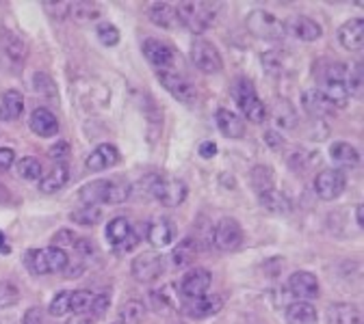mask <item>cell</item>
<instances>
[{
  "instance_id": "1",
  "label": "cell",
  "mask_w": 364,
  "mask_h": 324,
  "mask_svg": "<svg viewBox=\"0 0 364 324\" xmlns=\"http://www.w3.org/2000/svg\"><path fill=\"white\" fill-rule=\"evenodd\" d=\"M78 197L85 201V206H98V203L119 206L130 197V186L115 179H96L85 184Z\"/></svg>"
},
{
  "instance_id": "2",
  "label": "cell",
  "mask_w": 364,
  "mask_h": 324,
  "mask_svg": "<svg viewBox=\"0 0 364 324\" xmlns=\"http://www.w3.org/2000/svg\"><path fill=\"white\" fill-rule=\"evenodd\" d=\"M144 184H148L146 191L150 197H154L159 203L167 206V208H176L182 201L187 199V184L182 179H171V177H156L150 175L144 179Z\"/></svg>"
},
{
  "instance_id": "3",
  "label": "cell",
  "mask_w": 364,
  "mask_h": 324,
  "mask_svg": "<svg viewBox=\"0 0 364 324\" xmlns=\"http://www.w3.org/2000/svg\"><path fill=\"white\" fill-rule=\"evenodd\" d=\"M24 264L35 274H48V272L65 270L70 264V257L63 249L46 247V249H31L24 257Z\"/></svg>"
},
{
  "instance_id": "4",
  "label": "cell",
  "mask_w": 364,
  "mask_h": 324,
  "mask_svg": "<svg viewBox=\"0 0 364 324\" xmlns=\"http://www.w3.org/2000/svg\"><path fill=\"white\" fill-rule=\"evenodd\" d=\"M217 7L219 5L215 3H180L176 5V11L182 26H187L191 33L200 35L215 22Z\"/></svg>"
},
{
  "instance_id": "5",
  "label": "cell",
  "mask_w": 364,
  "mask_h": 324,
  "mask_svg": "<svg viewBox=\"0 0 364 324\" xmlns=\"http://www.w3.org/2000/svg\"><path fill=\"white\" fill-rule=\"evenodd\" d=\"M235 100H237V106L241 108V113L245 115V119H250L252 123H262L267 121V106L262 104V100L258 98L256 89L250 80L241 78L237 80L235 89Z\"/></svg>"
},
{
  "instance_id": "6",
  "label": "cell",
  "mask_w": 364,
  "mask_h": 324,
  "mask_svg": "<svg viewBox=\"0 0 364 324\" xmlns=\"http://www.w3.org/2000/svg\"><path fill=\"white\" fill-rule=\"evenodd\" d=\"M245 26L254 37L267 39V41H278V39H282L287 35L284 33V22L278 16H273L271 11H267V9L250 11V16L245 18Z\"/></svg>"
},
{
  "instance_id": "7",
  "label": "cell",
  "mask_w": 364,
  "mask_h": 324,
  "mask_svg": "<svg viewBox=\"0 0 364 324\" xmlns=\"http://www.w3.org/2000/svg\"><path fill=\"white\" fill-rule=\"evenodd\" d=\"M347 177L341 169H323L314 177V191L323 201H334L345 193Z\"/></svg>"
},
{
  "instance_id": "8",
  "label": "cell",
  "mask_w": 364,
  "mask_h": 324,
  "mask_svg": "<svg viewBox=\"0 0 364 324\" xmlns=\"http://www.w3.org/2000/svg\"><path fill=\"white\" fill-rule=\"evenodd\" d=\"M191 61L202 74H217L223 67L221 55L215 45L206 39H196L191 45Z\"/></svg>"
},
{
  "instance_id": "9",
  "label": "cell",
  "mask_w": 364,
  "mask_h": 324,
  "mask_svg": "<svg viewBox=\"0 0 364 324\" xmlns=\"http://www.w3.org/2000/svg\"><path fill=\"white\" fill-rule=\"evenodd\" d=\"M213 245L219 251H237L243 245V229L235 218H221L213 231Z\"/></svg>"
},
{
  "instance_id": "10",
  "label": "cell",
  "mask_w": 364,
  "mask_h": 324,
  "mask_svg": "<svg viewBox=\"0 0 364 324\" xmlns=\"http://www.w3.org/2000/svg\"><path fill=\"white\" fill-rule=\"evenodd\" d=\"M132 276L139 284H152L156 281L159 276L163 274L165 270V262H163V255L159 253H141L139 257L132 259Z\"/></svg>"
},
{
  "instance_id": "11",
  "label": "cell",
  "mask_w": 364,
  "mask_h": 324,
  "mask_svg": "<svg viewBox=\"0 0 364 324\" xmlns=\"http://www.w3.org/2000/svg\"><path fill=\"white\" fill-rule=\"evenodd\" d=\"M144 55L156 67V72H173V65L178 63V55L173 52V48L159 39L144 41Z\"/></svg>"
},
{
  "instance_id": "12",
  "label": "cell",
  "mask_w": 364,
  "mask_h": 324,
  "mask_svg": "<svg viewBox=\"0 0 364 324\" xmlns=\"http://www.w3.org/2000/svg\"><path fill=\"white\" fill-rule=\"evenodd\" d=\"M161 84L169 91V94L180 102H193L196 100V86L189 78H185L180 72H159Z\"/></svg>"
},
{
  "instance_id": "13",
  "label": "cell",
  "mask_w": 364,
  "mask_h": 324,
  "mask_svg": "<svg viewBox=\"0 0 364 324\" xmlns=\"http://www.w3.org/2000/svg\"><path fill=\"white\" fill-rule=\"evenodd\" d=\"M210 284H213V274L206 268H193L182 276L180 290L187 298H200V296L208 294Z\"/></svg>"
},
{
  "instance_id": "14",
  "label": "cell",
  "mask_w": 364,
  "mask_h": 324,
  "mask_svg": "<svg viewBox=\"0 0 364 324\" xmlns=\"http://www.w3.org/2000/svg\"><path fill=\"white\" fill-rule=\"evenodd\" d=\"M289 290L293 296H297L299 301H310V298H316L318 296V279L308 272V270H297L291 274V279H289Z\"/></svg>"
},
{
  "instance_id": "15",
  "label": "cell",
  "mask_w": 364,
  "mask_h": 324,
  "mask_svg": "<svg viewBox=\"0 0 364 324\" xmlns=\"http://www.w3.org/2000/svg\"><path fill=\"white\" fill-rule=\"evenodd\" d=\"M301 106L312 119H326L334 113V106L326 100L318 89H306L301 94Z\"/></svg>"
},
{
  "instance_id": "16",
  "label": "cell",
  "mask_w": 364,
  "mask_h": 324,
  "mask_svg": "<svg viewBox=\"0 0 364 324\" xmlns=\"http://www.w3.org/2000/svg\"><path fill=\"white\" fill-rule=\"evenodd\" d=\"M284 33L293 35L295 39L301 41H316L321 37V26H318L314 20L304 18V16H293L284 22Z\"/></svg>"
},
{
  "instance_id": "17",
  "label": "cell",
  "mask_w": 364,
  "mask_h": 324,
  "mask_svg": "<svg viewBox=\"0 0 364 324\" xmlns=\"http://www.w3.org/2000/svg\"><path fill=\"white\" fill-rule=\"evenodd\" d=\"M28 128L33 130V134H37L41 138H50L59 132V121H57L55 113H50L48 108H35L31 113Z\"/></svg>"
},
{
  "instance_id": "18",
  "label": "cell",
  "mask_w": 364,
  "mask_h": 324,
  "mask_svg": "<svg viewBox=\"0 0 364 324\" xmlns=\"http://www.w3.org/2000/svg\"><path fill=\"white\" fill-rule=\"evenodd\" d=\"M119 162V152H117V147L115 145H107V143H102V145H98L94 152H91L89 156H87V160H85V167L89 169V171H105V169H111V167H115Z\"/></svg>"
},
{
  "instance_id": "19",
  "label": "cell",
  "mask_w": 364,
  "mask_h": 324,
  "mask_svg": "<svg viewBox=\"0 0 364 324\" xmlns=\"http://www.w3.org/2000/svg\"><path fill=\"white\" fill-rule=\"evenodd\" d=\"M338 41L343 48L351 52H360L364 45V22L360 18H353L347 24H343L338 30Z\"/></svg>"
},
{
  "instance_id": "20",
  "label": "cell",
  "mask_w": 364,
  "mask_h": 324,
  "mask_svg": "<svg viewBox=\"0 0 364 324\" xmlns=\"http://www.w3.org/2000/svg\"><path fill=\"white\" fill-rule=\"evenodd\" d=\"M223 307V298L215 296V294H204L200 298H189V303L185 305V313L189 318H210L215 313H219Z\"/></svg>"
},
{
  "instance_id": "21",
  "label": "cell",
  "mask_w": 364,
  "mask_h": 324,
  "mask_svg": "<svg viewBox=\"0 0 364 324\" xmlns=\"http://www.w3.org/2000/svg\"><path fill=\"white\" fill-rule=\"evenodd\" d=\"M217 128L228 138H241L245 134V121L237 113L228 111V108L217 111Z\"/></svg>"
},
{
  "instance_id": "22",
  "label": "cell",
  "mask_w": 364,
  "mask_h": 324,
  "mask_svg": "<svg viewBox=\"0 0 364 324\" xmlns=\"http://www.w3.org/2000/svg\"><path fill=\"white\" fill-rule=\"evenodd\" d=\"M176 238V225L169 218H159L148 227V240L152 247H167Z\"/></svg>"
},
{
  "instance_id": "23",
  "label": "cell",
  "mask_w": 364,
  "mask_h": 324,
  "mask_svg": "<svg viewBox=\"0 0 364 324\" xmlns=\"http://www.w3.org/2000/svg\"><path fill=\"white\" fill-rule=\"evenodd\" d=\"M200 251V245H198V238L196 236H189V238H182L176 249L171 251V266L173 268H187L196 255Z\"/></svg>"
},
{
  "instance_id": "24",
  "label": "cell",
  "mask_w": 364,
  "mask_h": 324,
  "mask_svg": "<svg viewBox=\"0 0 364 324\" xmlns=\"http://www.w3.org/2000/svg\"><path fill=\"white\" fill-rule=\"evenodd\" d=\"M68 181H70V167L61 162L48 175L39 179V191L46 195H53V193H59Z\"/></svg>"
},
{
  "instance_id": "25",
  "label": "cell",
  "mask_w": 364,
  "mask_h": 324,
  "mask_svg": "<svg viewBox=\"0 0 364 324\" xmlns=\"http://www.w3.org/2000/svg\"><path fill=\"white\" fill-rule=\"evenodd\" d=\"M318 91L326 96V100L334 106V108H345L349 104V89L343 80H323Z\"/></svg>"
},
{
  "instance_id": "26",
  "label": "cell",
  "mask_w": 364,
  "mask_h": 324,
  "mask_svg": "<svg viewBox=\"0 0 364 324\" xmlns=\"http://www.w3.org/2000/svg\"><path fill=\"white\" fill-rule=\"evenodd\" d=\"M148 18H150L156 26H161V28H176V26H180L178 11H176V7L169 5V3H152V5L148 7Z\"/></svg>"
},
{
  "instance_id": "27",
  "label": "cell",
  "mask_w": 364,
  "mask_h": 324,
  "mask_svg": "<svg viewBox=\"0 0 364 324\" xmlns=\"http://www.w3.org/2000/svg\"><path fill=\"white\" fill-rule=\"evenodd\" d=\"M271 117H273V121H276V125L282 128V130L297 128V111L284 98H278L276 102L271 104Z\"/></svg>"
},
{
  "instance_id": "28",
  "label": "cell",
  "mask_w": 364,
  "mask_h": 324,
  "mask_svg": "<svg viewBox=\"0 0 364 324\" xmlns=\"http://www.w3.org/2000/svg\"><path fill=\"white\" fill-rule=\"evenodd\" d=\"M287 322L289 324H316L318 313L312 303L308 301H295L287 307Z\"/></svg>"
},
{
  "instance_id": "29",
  "label": "cell",
  "mask_w": 364,
  "mask_h": 324,
  "mask_svg": "<svg viewBox=\"0 0 364 324\" xmlns=\"http://www.w3.org/2000/svg\"><path fill=\"white\" fill-rule=\"evenodd\" d=\"M24 111V98L20 91L9 89L3 94V100H0V119L5 121H14L22 115Z\"/></svg>"
},
{
  "instance_id": "30",
  "label": "cell",
  "mask_w": 364,
  "mask_h": 324,
  "mask_svg": "<svg viewBox=\"0 0 364 324\" xmlns=\"http://www.w3.org/2000/svg\"><path fill=\"white\" fill-rule=\"evenodd\" d=\"M330 324H362V311L349 303H336L328 309Z\"/></svg>"
},
{
  "instance_id": "31",
  "label": "cell",
  "mask_w": 364,
  "mask_h": 324,
  "mask_svg": "<svg viewBox=\"0 0 364 324\" xmlns=\"http://www.w3.org/2000/svg\"><path fill=\"white\" fill-rule=\"evenodd\" d=\"M260 206L264 208V210H269V212H273V214H287V212H291V199L282 193V191H276V189H267V191H262L260 193Z\"/></svg>"
},
{
  "instance_id": "32",
  "label": "cell",
  "mask_w": 364,
  "mask_h": 324,
  "mask_svg": "<svg viewBox=\"0 0 364 324\" xmlns=\"http://www.w3.org/2000/svg\"><path fill=\"white\" fill-rule=\"evenodd\" d=\"M330 158H332L336 164H341V167H355L358 160H360L358 150H355L353 145L345 143V141L332 143V147H330Z\"/></svg>"
},
{
  "instance_id": "33",
  "label": "cell",
  "mask_w": 364,
  "mask_h": 324,
  "mask_svg": "<svg viewBox=\"0 0 364 324\" xmlns=\"http://www.w3.org/2000/svg\"><path fill=\"white\" fill-rule=\"evenodd\" d=\"M130 231H132L130 220L124 218V216H117V218H113V220L107 225V238H109V242L117 249V247L130 236Z\"/></svg>"
},
{
  "instance_id": "34",
  "label": "cell",
  "mask_w": 364,
  "mask_h": 324,
  "mask_svg": "<svg viewBox=\"0 0 364 324\" xmlns=\"http://www.w3.org/2000/svg\"><path fill=\"white\" fill-rule=\"evenodd\" d=\"M16 173L18 177L26 179V181H37L41 179V162L33 156H26V158H20L18 164H16Z\"/></svg>"
},
{
  "instance_id": "35",
  "label": "cell",
  "mask_w": 364,
  "mask_h": 324,
  "mask_svg": "<svg viewBox=\"0 0 364 324\" xmlns=\"http://www.w3.org/2000/svg\"><path fill=\"white\" fill-rule=\"evenodd\" d=\"M96 294L94 292H87V290H76L70 294V311L76 315H85L91 311V305H94Z\"/></svg>"
},
{
  "instance_id": "36",
  "label": "cell",
  "mask_w": 364,
  "mask_h": 324,
  "mask_svg": "<svg viewBox=\"0 0 364 324\" xmlns=\"http://www.w3.org/2000/svg\"><path fill=\"white\" fill-rule=\"evenodd\" d=\"M146 318V305L141 301H128L122 309V320L124 324H141Z\"/></svg>"
},
{
  "instance_id": "37",
  "label": "cell",
  "mask_w": 364,
  "mask_h": 324,
  "mask_svg": "<svg viewBox=\"0 0 364 324\" xmlns=\"http://www.w3.org/2000/svg\"><path fill=\"white\" fill-rule=\"evenodd\" d=\"M70 218L78 225H96L102 218V210L98 206H82L70 214Z\"/></svg>"
},
{
  "instance_id": "38",
  "label": "cell",
  "mask_w": 364,
  "mask_h": 324,
  "mask_svg": "<svg viewBox=\"0 0 364 324\" xmlns=\"http://www.w3.org/2000/svg\"><path fill=\"white\" fill-rule=\"evenodd\" d=\"M70 13L78 22H91V20H96L100 16V9L94 3H76V5L70 7Z\"/></svg>"
},
{
  "instance_id": "39",
  "label": "cell",
  "mask_w": 364,
  "mask_h": 324,
  "mask_svg": "<svg viewBox=\"0 0 364 324\" xmlns=\"http://www.w3.org/2000/svg\"><path fill=\"white\" fill-rule=\"evenodd\" d=\"M252 184H254V189H258L260 193L271 189L273 186V171L269 167H254L252 171Z\"/></svg>"
},
{
  "instance_id": "40",
  "label": "cell",
  "mask_w": 364,
  "mask_h": 324,
  "mask_svg": "<svg viewBox=\"0 0 364 324\" xmlns=\"http://www.w3.org/2000/svg\"><path fill=\"white\" fill-rule=\"evenodd\" d=\"M20 301V290L11 281H0V309L14 307Z\"/></svg>"
},
{
  "instance_id": "41",
  "label": "cell",
  "mask_w": 364,
  "mask_h": 324,
  "mask_svg": "<svg viewBox=\"0 0 364 324\" xmlns=\"http://www.w3.org/2000/svg\"><path fill=\"white\" fill-rule=\"evenodd\" d=\"M262 67L271 76H280L284 72V57L280 52H264L262 55Z\"/></svg>"
},
{
  "instance_id": "42",
  "label": "cell",
  "mask_w": 364,
  "mask_h": 324,
  "mask_svg": "<svg viewBox=\"0 0 364 324\" xmlns=\"http://www.w3.org/2000/svg\"><path fill=\"white\" fill-rule=\"evenodd\" d=\"M70 294H72V292H59V294L50 301V307H48L50 315L59 318V315H65V313L70 311Z\"/></svg>"
},
{
  "instance_id": "43",
  "label": "cell",
  "mask_w": 364,
  "mask_h": 324,
  "mask_svg": "<svg viewBox=\"0 0 364 324\" xmlns=\"http://www.w3.org/2000/svg\"><path fill=\"white\" fill-rule=\"evenodd\" d=\"M96 33H98L100 43H105V45H117V41H119V30L113 24H100Z\"/></svg>"
},
{
  "instance_id": "44",
  "label": "cell",
  "mask_w": 364,
  "mask_h": 324,
  "mask_svg": "<svg viewBox=\"0 0 364 324\" xmlns=\"http://www.w3.org/2000/svg\"><path fill=\"white\" fill-rule=\"evenodd\" d=\"M76 240H78V236L74 234V231H70V229H59L57 234L53 236V247H57V249L74 247V245H76Z\"/></svg>"
},
{
  "instance_id": "45",
  "label": "cell",
  "mask_w": 364,
  "mask_h": 324,
  "mask_svg": "<svg viewBox=\"0 0 364 324\" xmlns=\"http://www.w3.org/2000/svg\"><path fill=\"white\" fill-rule=\"evenodd\" d=\"M7 55L14 57V61H22L24 55H26V48H24V43L18 39V37H9V43H7Z\"/></svg>"
},
{
  "instance_id": "46",
  "label": "cell",
  "mask_w": 364,
  "mask_h": 324,
  "mask_svg": "<svg viewBox=\"0 0 364 324\" xmlns=\"http://www.w3.org/2000/svg\"><path fill=\"white\" fill-rule=\"evenodd\" d=\"M111 307V298L107 294H96L94 298V305H91V311L89 313H94V315H105Z\"/></svg>"
},
{
  "instance_id": "47",
  "label": "cell",
  "mask_w": 364,
  "mask_h": 324,
  "mask_svg": "<svg viewBox=\"0 0 364 324\" xmlns=\"http://www.w3.org/2000/svg\"><path fill=\"white\" fill-rule=\"evenodd\" d=\"M70 152H72V147H70V143H65V141H59V143H55V145L48 150V154H50L55 160H63V158H68V156H70Z\"/></svg>"
},
{
  "instance_id": "48",
  "label": "cell",
  "mask_w": 364,
  "mask_h": 324,
  "mask_svg": "<svg viewBox=\"0 0 364 324\" xmlns=\"http://www.w3.org/2000/svg\"><path fill=\"white\" fill-rule=\"evenodd\" d=\"M16 162V152L11 147H0V171L11 169Z\"/></svg>"
},
{
  "instance_id": "49",
  "label": "cell",
  "mask_w": 364,
  "mask_h": 324,
  "mask_svg": "<svg viewBox=\"0 0 364 324\" xmlns=\"http://www.w3.org/2000/svg\"><path fill=\"white\" fill-rule=\"evenodd\" d=\"M22 324H43L41 320V311L37 307H28L22 315Z\"/></svg>"
},
{
  "instance_id": "50",
  "label": "cell",
  "mask_w": 364,
  "mask_h": 324,
  "mask_svg": "<svg viewBox=\"0 0 364 324\" xmlns=\"http://www.w3.org/2000/svg\"><path fill=\"white\" fill-rule=\"evenodd\" d=\"M136 245H139V236H136V231L132 229V231H130V236L117 247V251H130V249H134Z\"/></svg>"
},
{
  "instance_id": "51",
  "label": "cell",
  "mask_w": 364,
  "mask_h": 324,
  "mask_svg": "<svg viewBox=\"0 0 364 324\" xmlns=\"http://www.w3.org/2000/svg\"><path fill=\"white\" fill-rule=\"evenodd\" d=\"M264 138H267V143H269L271 147H282V145H284V138H282L280 134H276L273 130H269V132L264 134Z\"/></svg>"
},
{
  "instance_id": "52",
  "label": "cell",
  "mask_w": 364,
  "mask_h": 324,
  "mask_svg": "<svg viewBox=\"0 0 364 324\" xmlns=\"http://www.w3.org/2000/svg\"><path fill=\"white\" fill-rule=\"evenodd\" d=\"M215 154H217V145L213 141H206V143L200 145V156L202 158H213Z\"/></svg>"
},
{
  "instance_id": "53",
  "label": "cell",
  "mask_w": 364,
  "mask_h": 324,
  "mask_svg": "<svg viewBox=\"0 0 364 324\" xmlns=\"http://www.w3.org/2000/svg\"><path fill=\"white\" fill-rule=\"evenodd\" d=\"M68 324H96L94 320H91L89 315H78V318H74L72 322H68Z\"/></svg>"
},
{
  "instance_id": "54",
  "label": "cell",
  "mask_w": 364,
  "mask_h": 324,
  "mask_svg": "<svg viewBox=\"0 0 364 324\" xmlns=\"http://www.w3.org/2000/svg\"><path fill=\"white\" fill-rule=\"evenodd\" d=\"M362 212H364V210H362V206H358V208H355V214H358V225H360V227L364 225V216H362Z\"/></svg>"
},
{
  "instance_id": "55",
  "label": "cell",
  "mask_w": 364,
  "mask_h": 324,
  "mask_svg": "<svg viewBox=\"0 0 364 324\" xmlns=\"http://www.w3.org/2000/svg\"><path fill=\"white\" fill-rule=\"evenodd\" d=\"M3 249H5V251H9V249H7V245H5V234H3V231H0V251H3Z\"/></svg>"
},
{
  "instance_id": "56",
  "label": "cell",
  "mask_w": 364,
  "mask_h": 324,
  "mask_svg": "<svg viewBox=\"0 0 364 324\" xmlns=\"http://www.w3.org/2000/svg\"><path fill=\"white\" fill-rule=\"evenodd\" d=\"M113 324H124V322H113Z\"/></svg>"
}]
</instances>
